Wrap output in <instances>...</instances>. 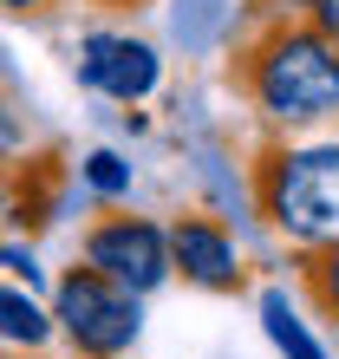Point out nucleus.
I'll use <instances>...</instances> for the list:
<instances>
[{
    "label": "nucleus",
    "instance_id": "6e6552de",
    "mask_svg": "<svg viewBox=\"0 0 339 359\" xmlns=\"http://www.w3.org/2000/svg\"><path fill=\"white\" fill-rule=\"evenodd\" d=\"M46 333H53V320L33 307V294L0 287V340L7 346H46Z\"/></svg>",
    "mask_w": 339,
    "mask_h": 359
},
{
    "label": "nucleus",
    "instance_id": "f03ea898",
    "mask_svg": "<svg viewBox=\"0 0 339 359\" xmlns=\"http://www.w3.org/2000/svg\"><path fill=\"white\" fill-rule=\"evenodd\" d=\"M254 209L293 248L339 242V144H261L254 151Z\"/></svg>",
    "mask_w": 339,
    "mask_h": 359
},
{
    "label": "nucleus",
    "instance_id": "20e7f679",
    "mask_svg": "<svg viewBox=\"0 0 339 359\" xmlns=\"http://www.w3.org/2000/svg\"><path fill=\"white\" fill-rule=\"evenodd\" d=\"M85 268H98L104 281H118L131 294H151L170 274V242H163V229L144 222V216H104V222H92V236H85Z\"/></svg>",
    "mask_w": 339,
    "mask_h": 359
},
{
    "label": "nucleus",
    "instance_id": "dca6fc26",
    "mask_svg": "<svg viewBox=\"0 0 339 359\" xmlns=\"http://www.w3.org/2000/svg\"><path fill=\"white\" fill-rule=\"evenodd\" d=\"M104 359H118V353H104Z\"/></svg>",
    "mask_w": 339,
    "mask_h": 359
},
{
    "label": "nucleus",
    "instance_id": "0eeeda50",
    "mask_svg": "<svg viewBox=\"0 0 339 359\" xmlns=\"http://www.w3.org/2000/svg\"><path fill=\"white\" fill-rule=\"evenodd\" d=\"M261 320H268V340L281 346V359H326L320 340L300 327V313L287 307V294H281V287H268V294H261Z\"/></svg>",
    "mask_w": 339,
    "mask_h": 359
},
{
    "label": "nucleus",
    "instance_id": "423d86ee",
    "mask_svg": "<svg viewBox=\"0 0 339 359\" xmlns=\"http://www.w3.org/2000/svg\"><path fill=\"white\" fill-rule=\"evenodd\" d=\"M85 86L111 92L124 104H137L144 92L157 86V53L144 46V39H118V33H92L85 39V59H78Z\"/></svg>",
    "mask_w": 339,
    "mask_h": 359
},
{
    "label": "nucleus",
    "instance_id": "2eb2a0df",
    "mask_svg": "<svg viewBox=\"0 0 339 359\" xmlns=\"http://www.w3.org/2000/svg\"><path fill=\"white\" fill-rule=\"evenodd\" d=\"M98 7H137V0H98Z\"/></svg>",
    "mask_w": 339,
    "mask_h": 359
},
{
    "label": "nucleus",
    "instance_id": "4468645a",
    "mask_svg": "<svg viewBox=\"0 0 339 359\" xmlns=\"http://www.w3.org/2000/svg\"><path fill=\"white\" fill-rule=\"evenodd\" d=\"M7 209H13V189H7V177H0V216H7Z\"/></svg>",
    "mask_w": 339,
    "mask_h": 359
},
{
    "label": "nucleus",
    "instance_id": "7ed1b4c3",
    "mask_svg": "<svg viewBox=\"0 0 339 359\" xmlns=\"http://www.w3.org/2000/svg\"><path fill=\"white\" fill-rule=\"evenodd\" d=\"M59 327L85 359H104V353H124L137 340V294L104 281L98 268H72L59 281Z\"/></svg>",
    "mask_w": 339,
    "mask_h": 359
},
{
    "label": "nucleus",
    "instance_id": "9d476101",
    "mask_svg": "<svg viewBox=\"0 0 339 359\" xmlns=\"http://www.w3.org/2000/svg\"><path fill=\"white\" fill-rule=\"evenodd\" d=\"M85 183H92L98 196H118V189H131V170H124V157L92 151V157H85Z\"/></svg>",
    "mask_w": 339,
    "mask_h": 359
},
{
    "label": "nucleus",
    "instance_id": "f257e3e1",
    "mask_svg": "<svg viewBox=\"0 0 339 359\" xmlns=\"http://www.w3.org/2000/svg\"><path fill=\"white\" fill-rule=\"evenodd\" d=\"M235 86L268 124H326L339 118V46L320 33L307 0L254 13L248 39L228 66Z\"/></svg>",
    "mask_w": 339,
    "mask_h": 359
},
{
    "label": "nucleus",
    "instance_id": "f8f14e48",
    "mask_svg": "<svg viewBox=\"0 0 339 359\" xmlns=\"http://www.w3.org/2000/svg\"><path fill=\"white\" fill-rule=\"evenodd\" d=\"M307 13L320 20V33H326L333 46H339V0H307Z\"/></svg>",
    "mask_w": 339,
    "mask_h": 359
},
{
    "label": "nucleus",
    "instance_id": "ddd939ff",
    "mask_svg": "<svg viewBox=\"0 0 339 359\" xmlns=\"http://www.w3.org/2000/svg\"><path fill=\"white\" fill-rule=\"evenodd\" d=\"M0 7H7V13H20V20H46L59 0H0Z\"/></svg>",
    "mask_w": 339,
    "mask_h": 359
},
{
    "label": "nucleus",
    "instance_id": "1a4fd4ad",
    "mask_svg": "<svg viewBox=\"0 0 339 359\" xmlns=\"http://www.w3.org/2000/svg\"><path fill=\"white\" fill-rule=\"evenodd\" d=\"M300 287L313 294V307H320L326 320H339V242L300 248Z\"/></svg>",
    "mask_w": 339,
    "mask_h": 359
},
{
    "label": "nucleus",
    "instance_id": "39448f33",
    "mask_svg": "<svg viewBox=\"0 0 339 359\" xmlns=\"http://www.w3.org/2000/svg\"><path fill=\"white\" fill-rule=\"evenodd\" d=\"M163 242H170V268H183V281H196L209 294H235L242 287V255H235V242H228L222 222L183 216Z\"/></svg>",
    "mask_w": 339,
    "mask_h": 359
},
{
    "label": "nucleus",
    "instance_id": "9b49d317",
    "mask_svg": "<svg viewBox=\"0 0 339 359\" xmlns=\"http://www.w3.org/2000/svg\"><path fill=\"white\" fill-rule=\"evenodd\" d=\"M20 151H27V118H20V104L0 92V163L20 157Z\"/></svg>",
    "mask_w": 339,
    "mask_h": 359
}]
</instances>
